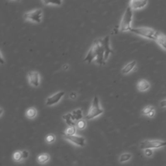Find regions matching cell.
<instances>
[{"label": "cell", "instance_id": "cell-27", "mask_svg": "<svg viewBox=\"0 0 166 166\" xmlns=\"http://www.w3.org/2000/svg\"><path fill=\"white\" fill-rule=\"evenodd\" d=\"M145 155L148 157L151 156L153 155V150L152 149H146L145 150Z\"/></svg>", "mask_w": 166, "mask_h": 166}, {"label": "cell", "instance_id": "cell-17", "mask_svg": "<svg viewBox=\"0 0 166 166\" xmlns=\"http://www.w3.org/2000/svg\"><path fill=\"white\" fill-rule=\"evenodd\" d=\"M26 116L27 117H28L29 119H33L35 118L37 114V110L34 107L29 108L28 109V110L26 111Z\"/></svg>", "mask_w": 166, "mask_h": 166}, {"label": "cell", "instance_id": "cell-16", "mask_svg": "<svg viewBox=\"0 0 166 166\" xmlns=\"http://www.w3.org/2000/svg\"><path fill=\"white\" fill-rule=\"evenodd\" d=\"M49 159H50V156L47 153H44V154H41V155L38 156L37 161L38 163H40V164H44L45 163H46L49 161Z\"/></svg>", "mask_w": 166, "mask_h": 166}, {"label": "cell", "instance_id": "cell-10", "mask_svg": "<svg viewBox=\"0 0 166 166\" xmlns=\"http://www.w3.org/2000/svg\"><path fill=\"white\" fill-rule=\"evenodd\" d=\"M102 42L103 44L104 49H105V55H104V61L105 62L107 61L108 59L110 53H113V50L111 49L110 46V37L109 36H107L106 37L102 39Z\"/></svg>", "mask_w": 166, "mask_h": 166}, {"label": "cell", "instance_id": "cell-3", "mask_svg": "<svg viewBox=\"0 0 166 166\" xmlns=\"http://www.w3.org/2000/svg\"><path fill=\"white\" fill-rule=\"evenodd\" d=\"M102 113H103V110L102 109V108L100 107V105H99V98L97 97V96H95L92 101V105L88 110V112L86 116V119H93L95 117L101 115V114Z\"/></svg>", "mask_w": 166, "mask_h": 166}, {"label": "cell", "instance_id": "cell-30", "mask_svg": "<svg viewBox=\"0 0 166 166\" xmlns=\"http://www.w3.org/2000/svg\"><path fill=\"white\" fill-rule=\"evenodd\" d=\"M160 106L161 107H165L166 106V104H165V100H164L160 102Z\"/></svg>", "mask_w": 166, "mask_h": 166}, {"label": "cell", "instance_id": "cell-31", "mask_svg": "<svg viewBox=\"0 0 166 166\" xmlns=\"http://www.w3.org/2000/svg\"><path fill=\"white\" fill-rule=\"evenodd\" d=\"M70 97L71 99H75V97H76V93H74V92H72L71 93V94H70Z\"/></svg>", "mask_w": 166, "mask_h": 166}, {"label": "cell", "instance_id": "cell-26", "mask_svg": "<svg viewBox=\"0 0 166 166\" xmlns=\"http://www.w3.org/2000/svg\"><path fill=\"white\" fill-rule=\"evenodd\" d=\"M22 158L23 160L24 159H27L29 157V152L28 150H22Z\"/></svg>", "mask_w": 166, "mask_h": 166}, {"label": "cell", "instance_id": "cell-11", "mask_svg": "<svg viewBox=\"0 0 166 166\" xmlns=\"http://www.w3.org/2000/svg\"><path fill=\"white\" fill-rule=\"evenodd\" d=\"M147 4V1H136V0H132L129 2V6L131 9H140V8L146 7Z\"/></svg>", "mask_w": 166, "mask_h": 166}, {"label": "cell", "instance_id": "cell-25", "mask_svg": "<svg viewBox=\"0 0 166 166\" xmlns=\"http://www.w3.org/2000/svg\"><path fill=\"white\" fill-rule=\"evenodd\" d=\"M42 2L44 3V4H47V5H48V4H52V5H61V4H62L61 1H43Z\"/></svg>", "mask_w": 166, "mask_h": 166}, {"label": "cell", "instance_id": "cell-14", "mask_svg": "<svg viewBox=\"0 0 166 166\" xmlns=\"http://www.w3.org/2000/svg\"><path fill=\"white\" fill-rule=\"evenodd\" d=\"M136 65V60H133L131 62H129V64H126L124 68L122 69L121 72L123 74H127L129 72H131L132 69H134V68Z\"/></svg>", "mask_w": 166, "mask_h": 166}, {"label": "cell", "instance_id": "cell-6", "mask_svg": "<svg viewBox=\"0 0 166 166\" xmlns=\"http://www.w3.org/2000/svg\"><path fill=\"white\" fill-rule=\"evenodd\" d=\"M42 13H43L42 10L38 8V9H35L25 13L23 17L25 20L30 21V22L40 23L42 18Z\"/></svg>", "mask_w": 166, "mask_h": 166}, {"label": "cell", "instance_id": "cell-24", "mask_svg": "<svg viewBox=\"0 0 166 166\" xmlns=\"http://www.w3.org/2000/svg\"><path fill=\"white\" fill-rule=\"evenodd\" d=\"M55 140V136L53 134H49L46 137V141L47 143H53Z\"/></svg>", "mask_w": 166, "mask_h": 166}, {"label": "cell", "instance_id": "cell-2", "mask_svg": "<svg viewBox=\"0 0 166 166\" xmlns=\"http://www.w3.org/2000/svg\"><path fill=\"white\" fill-rule=\"evenodd\" d=\"M133 17V12L131 8L128 7L123 14V18L120 23V31H127L131 29V23Z\"/></svg>", "mask_w": 166, "mask_h": 166}, {"label": "cell", "instance_id": "cell-18", "mask_svg": "<svg viewBox=\"0 0 166 166\" xmlns=\"http://www.w3.org/2000/svg\"><path fill=\"white\" fill-rule=\"evenodd\" d=\"M73 116V118L75 120H81L82 119L83 115V112L81 109H77L75 110H73V112L71 113Z\"/></svg>", "mask_w": 166, "mask_h": 166}, {"label": "cell", "instance_id": "cell-7", "mask_svg": "<svg viewBox=\"0 0 166 166\" xmlns=\"http://www.w3.org/2000/svg\"><path fill=\"white\" fill-rule=\"evenodd\" d=\"M62 136L64 137V139L66 140L69 141V142L73 143L76 146L83 147L85 145V138L79 136H75V135H68L65 134L64 132L62 133Z\"/></svg>", "mask_w": 166, "mask_h": 166}, {"label": "cell", "instance_id": "cell-12", "mask_svg": "<svg viewBox=\"0 0 166 166\" xmlns=\"http://www.w3.org/2000/svg\"><path fill=\"white\" fill-rule=\"evenodd\" d=\"M154 40H155L163 49H165V37L164 34L158 31H156L154 38Z\"/></svg>", "mask_w": 166, "mask_h": 166}, {"label": "cell", "instance_id": "cell-23", "mask_svg": "<svg viewBox=\"0 0 166 166\" xmlns=\"http://www.w3.org/2000/svg\"><path fill=\"white\" fill-rule=\"evenodd\" d=\"M86 121L84 120H83V119L79 120L78 121V123H77L78 128L79 129H81V130L84 129V128H85L86 127Z\"/></svg>", "mask_w": 166, "mask_h": 166}, {"label": "cell", "instance_id": "cell-21", "mask_svg": "<svg viewBox=\"0 0 166 166\" xmlns=\"http://www.w3.org/2000/svg\"><path fill=\"white\" fill-rule=\"evenodd\" d=\"M75 132H76V129L75 126H69L64 133L68 135H75Z\"/></svg>", "mask_w": 166, "mask_h": 166}, {"label": "cell", "instance_id": "cell-1", "mask_svg": "<svg viewBox=\"0 0 166 166\" xmlns=\"http://www.w3.org/2000/svg\"><path fill=\"white\" fill-rule=\"evenodd\" d=\"M104 55L105 49L102 39H97L93 42L91 48L84 58V61L88 62L89 64L95 61L98 64H105Z\"/></svg>", "mask_w": 166, "mask_h": 166}, {"label": "cell", "instance_id": "cell-20", "mask_svg": "<svg viewBox=\"0 0 166 166\" xmlns=\"http://www.w3.org/2000/svg\"><path fill=\"white\" fill-rule=\"evenodd\" d=\"M13 159L15 162H17L22 161L23 160L22 156V151L18 150V151L15 152L13 155Z\"/></svg>", "mask_w": 166, "mask_h": 166}, {"label": "cell", "instance_id": "cell-19", "mask_svg": "<svg viewBox=\"0 0 166 166\" xmlns=\"http://www.w3.org/2000/svg\"><path fill=\"white\" fill-rule=\"evenodd\" d=\"M132 155L130 153H123L119 157V162H125L129 161L131 158Z\"/></svg>", "mask_w": 166, "mask_h": 166}, {"label": "cell", "instance_id": "cell-22", "mask_svg": "<svg viewBox=\"0 0 166 166\" xmlns=\"http://www.w3.org/2000/svg\"><path fill=\"white\" fill-rule=\"evenodd\" d=\"M155 110V108L153 107H150V106H148L147 107H146L144 109L142 110V113L145 115H148L150 112H152L153 110Z\"/></svg>", "mask_w": 166, "mask_h": 166}, {"label": "cell", "instance_id": "cell-29", "mask_svg": "<svg viewBox=\"0 0 166 166\" xmlns=\"http://www.w3.org/2000/svg\"><path fill=\"white\" fill-rule=\"evenodd\" d=\"M155 110H153L152 112H150L148 114V116L149 117H153L154 116H155Z\"/></svg>", "mask_w": 166, "mask_h": 166}, {"label": "cell", "instance_id": "cell-15", "mask_svg": "<svg viewBox=\"0 0 166 166\" xmlns=\"http://www.w3.org/2000/svg\"><path fill=\"white\" fill-rule=\"evenodd\" d=\"M62 118L65 120L66 123L69 125V126H75V123H74V118L71 113L65 114L62 116Z\"/></svg>", "mask_w": 166, "mask_h": 166}, {"label": "cell", "instance_id": "cell-8", "mask_svg": "<svg viewBox=\"0 0 166 166\" xmlns=\"http://www.w3.org/2000/svg\"><path fill=\"white\" fill-rule=\"evenodd\" d=\"M29 83L31 86L38 87L40 84V75L36 71H31L28 73Z\"/></svg>", "mask_w": 166, "mask_h": 166}, {"label": "cell", "instance_id": "cell-32", "mask_svg": "<svg viewBox=\"0 0 166 166\" xmlns=\"http://www.w3.org/2000/svg\"><path fill=\"white\" fill-rule=\"evenodd\" d=\"M4 109H3L2 108L0 107V117L2 116V115H3V114H4Z\"/></svg>", "mask_w": 166, "mask_h": 166}, {"label": "cell", "instance_id": "cell-5", "mask_svg": "<svg viewBox=\"0 0 166 166\" xmlns=\"http://www.w3.org/2000/svg\"><path fill=\"white\" fill-rule=\"evenodd\" d=\"M165 146L164 141L161 140H144L140 144L141 149H158Z\"/></svg>", "mask_w": 166, "mask_h": 166}, {"label": "cell", "instance_id": "cell-28", "mask_svg": "<svg viewBox=\"0 0 166 166\" xmlns=\"http://www.w3.org/2000/svg\"><path fill=\"white\" fill-rule=\"evenodd\" d=\"M5 59H4V56H3V55H2L1 51H0V64L4 65V64H5Z\"/></svg>", "mask_w": 166, "mask_h": 166}, {"label": "cell", "instance_id": "cell-13", "mask_svg": "<svg viewBox=\"0 0 166 166\" xmlns=\"http://www.w3.org/2000/svg\"><path fill=\"white\" fill-rule=\"evenodd\" d=\"M137 88L138 90H140L141 92L146 91V90H147L150 88V84L147 81L142 79L138 83Z\"/></svg>", "mask_w": 166, "mask_h": 166}, {"label": "cell", "instance_id": "cell-9", "mask_svg": "<svg viewBox=\"0 0 166 166\" xmlns=\"http://www.w3.org/2000/svg\"><path fill=\"white\" fill-rule=\"evenodd\" d=\"M64 92H59L58 93H55V94L50 96V97L46 99V104L48 105V106H52V105L57 104V102L60 101V100L64 95Z\"/></svg>", "mask_w": 166, "mask_h": 166}, {"label": "cell", "instance_id": "cell-4", "mask_svg": "<svg viewBox=\"0 0 166 166\" xmlns=\"http://www.w3.org/2000/svg\"><path fill=\"white\" fill-rule=\"evenodd\" d=\"M130 31L135 33L138 35H140L141 37L145 38L151 39L154 40L156 31L153 29L147 28H131Z\"/></svg>", "mask_w": 166, "mask_h": 166}]
</instances>
